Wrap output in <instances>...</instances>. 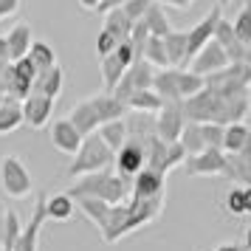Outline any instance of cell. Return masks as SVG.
Masks as SVG:
<instances>
[{"label": "cell", "mask_w": 251, "mask_h": 251, "mask_svg": "<svg viewBox=\"0 0 251 251\" xmlns=\"http://www.w3.org/2000/svg\"><path fill=\"white\" fill-rule=\"evenodd\" d=\"M183 127H186V116H183L181 102L164 104L158 113H155V136H158L164 144H178Z\"/></svg>", "instance_id": "obj_8"}, {"label": "cell", "mask_w": 251, "mask_h": 251, "mask_svg": "<svg viewBox=\"0 0 251 251\" xmlns=\"http://www.w3.org/2000/svg\"><path fill=\"white\" fill-rule=\"evenodd\" d=\"M212 251H243L240 246H234V243H220V246H215Z\"/></svg>", "instance_id": "obj_45"}, {"label": "cell", "mask_w": 251, "mask_h": 251, "mask_svg": "<svg viewBox=\"0 0 251 251\" xmlns=\"http://www.w3.org/2000/svg\"><path fill=\"white\" fill-rule=\"evenodd\" d=\"M23 234V223L14 209H6V220H3V243H0V251H14L17 240Z\"/></svg>", "instance_id": "obj_32"}, {"label": "cell", "mask_w": 251, "mask_h": 251, "mask_svg": "<svg viewBox=\"0 0 251 251\" xmlns=\"http://www.w3.org/2000/svg\"><path fill=\"white\" fill-rule=\"evenodd\" d=\"M25 57H28V62L37 68V74H43V71H48V68L57 65V51H54V46L46 43V40H34Z\"/></svg>", "instance_id": "obj_27"}, {"label": "cell", "mask_w": 251, "mask_h": 251, "mask_svg": "<svg viewBox=\"0 0 251 251\" xmlns=\"http://www.w3.org/2000/svg\"><path fill=\"white\" fill-rule=\"evenodd\" d=\"M243 198H246V215H251V186H243Z\"/></svg>", "instance_id": "obj_46"}, {"label": "cell", "mask_w": 251, "mask_h": 251, "mask_svg": "<svg viewBox=\"0 0 251 251\" xmlns=\"http://www.w3.org/2000/svg\"><path fill=\"white\" fill-rule=\"evenodd\" d=\"M51 113H54V99H46L40 93H31L23 102V125L34 130H43L51 122Z\"/></svg>", "instance_id": "obj_17"}, {"label": "cell", "mask_w": 251, "mask_h": 251, "mask_svg": "<svg viewBox=\"0 0 251 251\" xmlns=\"http://www.w3.org/2000/svg\"><path fill=\"white\" fill-rule=\"evenodd\" d=\"M226 65H231V62H228V57H226V51L217 46L215 40H209V43H206V46L192 57V62H189L186 68L206 79V76H212V74H217V71H223Z\"/></svg>", "instance_id": "obj_10"}, {"label": "cell", "mask_w": 251, "mask_h": 251, "mask_svg": "<svg viewBox=\"0 0 251 251\" xmlns=\"http://www.w3.org/2000/svg\"><path fill=\"white\" fill-rule=\"evenodd\" d=\"M152 91L164 104L181 102L178 96V68H161L152 74Z\"/></svg>", "instance_id": "obj_20"}, {"label": "cell", "mask_w": 251, "mask_h": 251, "mask_svg": "<svg viewBox=\"0 0 251 251\" xmlns=\"http://www.w3.org/2000/svg\"><path fill=\"white\" fill-rule=\"evenodd\" d=\"M96 136L102 138L104 144H107V150H110V152L116 155V152H119V150L127 144V125H125V119L102 125L99 130H96Z\"/></svg>", "instance_id": "obj_28"}, {"label": "cell", "mask_w": 251, "mask_h": 251, "mask_svg": "<svg viewBox=\"0 0 251 251\" xmlns=\"http://www.w3.org/2000/svg\"><path fill=\"white\" fill-rule=\"evenodd\" d=\"M43 223H46V195L34 203L31 217L23 223V234L17 240L14 251H37L40 249V228H43Z\"/></svg>", "instance_id": "obj_15"}, {"label": "cell", "mask_w": 251, "mask_h": 251, "mask_svg": "<svg viewBox=\"0 0 251 251\" xmlns=\"http://www.w3.org/2000/svg\"><path fill=\"white\" fill-rule=\"evenodd\" d=\"M164 209V198H152V201H141V198H127L125 203H119L110 209L107 226L102 228L104 243H116V240L127 237L130 231L152 223Z\"/></svg>", "instance_id": "obj_1"}, {"label": "cell", "mask_w": 251, "mask_h": 251, "mask_svg": "<svg viewBox=\"0 0 251 251\" xmlns=\"http://www.w3.org/2000/svg\"><path fill=\"white\" fill-rule=\"evenodd\" d=\"M226 3H228V0H220V6H226Z\"/></svg>", "instance_id": "obj_52"}, {"label": "cell", "mask_w": 251, "mask_h": 251, "mask_svg": "<svg viewBox=\"0 0 251 251\" xmlns=\"http://www.w3.org/2000/svg\"><path fill=\"white\" fill-rule=\"evenodd\" d=\"M68 122L76 127V133H79L82 138L93 136V133L102 127V119H99V113H96V104H93L91 96H88V99H82V102H76L74 107H71Z\"/></svg>", "instance_id": "obj_14"}, {"label": "cell", "mask_w": 251, "mask_h": 251, "mask_svg": "<svg viewBox=\"0 0 251 251\" xmlns=\"http://www.w3.org/2000/svg\"><path fill=\"white\" fill-rule=\"evenodd\" d=\"M223 201H226V212L228 215H237V217L246 215V198H243V189H240V186H231Z\"/></svg>", "instance_id": "obj_39"}, {"label": "cell", "mask_w": 251, "mask_h": 251, "mask_svg": "<svg viewBox=\"0 0 251 251\" xmlns=\"http://www.w3.org/2000/svg\"><path fill=\"white\" fill-rule=\"evenodd\" d=\"M34 43V31L28 23H14L12 31L6 34V51H9V62H17L28 54V48Z\"/></svg>", "instance_id": "obj_18"}, {"label": "cell", "mask_w": 251, "mask_h": 251, "mask_svg": "<svg viewBox=\"0 0 251 251\" xmlns=\"http://www.w3.org/2000/svg\"><path fill=\"white\" fill-rule=\"evenodd\" d=\"M249 116H251V110H249Z\"/></svg>", "instance_id": "obj_53"}, {"label": "cell", "mask_w": 251, "mask_h": 251, "mask_svg": "<svg viewBox=\"0 0 251 251\" xmlns=\"http://www.w3.org/2000/svg\"><path fill=\"white\" fill-rule=\"evenodd\" d=\"M141 59L150 62L155 71L170 68V59H167V48H164V40L161 37H150L144 43V51H141Z\"/></svg>", "instance_id": "obj_33"}, {"label": "cell", "mask_w": 251, "mask_h": 251, "mask_svg": "<svg viewBox=\"0 0 251 251\" xmlns=\"http://www.w3.org/2000/svg\"><path fill=\"white\" fill-rule=\"evenodd\" d=\"M249 110H251V88H249Z\"/></svg>", "instance_id": "obj_51"}, {"label": "cell", "mask_w": 251, "mask_h": 251, "mask_svg": "<svg viewBox=\"0 0 251 251\" xmlns=\"http://www.w3.org/2000/svg\"><path fill=\"white\" fill-rule=\"evenodd\" d=\"M133 25H136V23H130V17H127L122 9H110V12H104V25H102V28L113 37L119 46H122V43H130Z\"/></svg>", "instance_id": "obj_21"}, {"label": "cell", "mask_w": 251, "mask_h": 251, "mask_svg": "<svg viewBox=\"0 0 251 251\" xmlns=\"http://www.w3.org/2000/svg\"><path fill=\"white\" fill-rule=\"evenodd\" d=\"M220 17H223V14H220V6H217V9H212L198 25H192V28L186 31V65H189L195 54L215 37V28H217V23H220Z\"/></svg>", "instance_id": "obj_12"}, {"label": "cell", "mask_w": 251, "mask_h": 251, "mask_svg": "<svg viewBox=\"0 0 251 251\" xmlns=\"http://www.w3.org/2000/svg\"><path fill=\"white\" fill-rule=\"evenodd\" d=\"M178 144L183 147L186 158H189V155H198V152H203L206 144H203V136H201V125H195V122H186V127H183L181 138H178Z\"/></svg>", "instance_id": "obj_35"}, {"label": "cell", "mask_w": 251, "mask_h": 251, "mask_svg": "<svg viewBox=\"0 0 251 251\" xmlns=\"http://www.w3.org/2000/svg\"><path fill=\"white\" fill-rule=\"evenodd\" d=\"M231 28H234V37H237L240 46H251V0H246L243 3V9L237 12V17H234V23H231Z\"/></svg>", "instance_id": "obj_36"}, {"label": "cell", "mask_w": 251, "mask_h": 251, "mask_svg": "<svg viewBox=\"0 0 251 251\" xmlns=\"http://www.w3.org/2000/svg\"><path fill=\"white\" fill-rule=\"evenodd\" d=\"M164 48H167V59H170V68L183 71L186 68V31H175L164 37Z\"/></svg>", "instance_id": "obj_25"}, {"label": "cell", "mask_w": 251, "mask_h": 251, "mask_svg": "<svg viewBox=\"0 0 251 251\" xmlns=\"http://www.w3.org/2000/svg\"><path fill=\"white\" fill-rule=\"evenodd\" d=\"M206 150H223V125H201Z\"/></svg>", "instance_id": "obj_38"}, {"label": "cell", "mask_w": 251, "mask_h": 251, "mask_svg": "<svg viewBox=\"0 0 251 251\" xmlns=\"http://www.w3.org/2000/svg\"><path fill=\"white\" fill-rule=\"evenodd\" d=\"M0 189L6 192V198H25L34 189L31 172L17 155H3L0 161Z\"/></svg>", "instance_id": "obj_4"}, {"label": "cell", "mask_w": 251, "mask_h": 251, "mask_svg": "<svg viewBox=\"0 0 251 251\" xmlns=\"http://www.w3.org/2000/svg\"><path fill=\"white\" fill-rule=\"evenodd\" d=\"M203 88H206V79H203V76L192 74L189 68L178 71V96H181V102H186V99L198 96Z\"/></svg>", "instance_id": "obj_34"}, {"label": "cell", "mask_w": 251, "mask_h": 251, "mask_svg": "<svg viewBox=\"0 0 251 251\" xmlns=\"http://www.w3.org/2000/svg\"><path fill=\"white\" fill-rule=\"evenodd\" d=\"M158 3H170V6H178V9H186L192 0H158Z\"/></svg>", "instance_id": "obj_47"}, {"label": "cell", "mask_w": 251, "mask_h": 251, "mask_svg": "<svg viewBox=\"0 0 251 251\" xmlns=\"http://www.w3.org/2000/svg\"><path fill=\"white\" fill-rule=\"evenodd\" d=\"M136 62V54H133V46L130 43H122L113 54H107L104 59H99V71H102V93H113L119 79L125 76V71Z\"/></svg>", "instance_id": "obj_6"}, {"label": "cell", "mask_w": 251, "mask_h": 251, "mask_svg": "<svg viewBox=\"0 0 251 251\" xmlns=\"http://www.w3.org/2000/svg\"><path fill=\"white\" fill-rule=\"evenodd\" d=\"M212 40H215L217 46L226 51V57H228V62H231V65L243 62L246 46H240V43H237V37H234V28H231V20H223V17H220V23H217L215 37H212Z\"/></svg>", "instance_id": "obj_19"}, {"label": "cell", "mask_w": 251, "mask_h": 251, "mask_svg": "<svg viewBox=\"0 0 251 251\" xmlns=\"http://www.w3.org/2000/svg\"><path fill=\"white\" fill-rule=\"evenodd\" d=\"M141 23L147 25L150 37H161V40H164V37L172 31L170 17H167V12L161 9V3H152V6H150V12L144 14V20H141Z\"/></svg>", "instance_id": "obj_30"}, {"label": "cell", "mask_w": 251, "mask_h": 251, "mask_svg": "<svg viewBox=\"0 0 251 251\" xmlns=\"http://www.w3.org/2000/svg\"><path fill=\"white\" fill-rule=\"evenodd\" d=\"M113 167V152L107 150L102 138L96 136H88L82 138L79 150H76V155L71 161L68 167V178H82V175H93V172H104Z\"/></svg>", "instance_id": "obj_3"}, {"label": "cell", "mask_w": 251, "mask_h": 251, "mask_svg": "<svg viewBox=\"0 0 251 251\" xmlns=\"http://www.w3.org/2000/svg\"><path fill=\"white\" fill-rule=\"evenodd\" d=\"M48 138H51L54 150H59L62 155H71V158L76 155V150L82 144V136L76 133V127L71 125L68 119H57L51 125V130H48Z\"/></svg>", "instance_id": "obj_16"}, {"label": "cell", "mask_w": 251, "mask_h": 251, "mask_svg": "<svg viewBox=\"0 0 251 251\" xmlns=\"http://www.w3.org/2000/svg\"><path fill=\"white\" fill-rule=\"evenodd\" d=\"M74 209H76V203H74V198L68 192H57V195H51V198H46L48 220H68L74 215Z\"/></svg>", "instance_id": "obj_29"}, {"label": "cell", "mask_w": 251, "mask_h": 251, "mask_svg": "<svg viewBox=\"0 0 251 251\" xmlns=\"http://www.w3.org/2000/svg\"><path fill=\"white\" fill-rule=\"evenodd\" d=\"M20 125H23V102L6 96L0 102V136H12Z\"/></svg>", "instance_id": "obj_23"}, {"label": "cell", "mask_w": 251, "mask_h": 251, "mask_svg": "<svg viewBox=\"0 0 251 251\" xmlns=\"http://www.w3.org/2000/svg\"><path fill=\"white\" fill-rule=\"evenodd\" d=\"M155 0H127L125 6H122V12L130 17V23H141L144 20V14L150 12V6H152Z\"/></svg>", "instance_id": "obj_37"}, {"label": "cell", "mask_w": 251, "mask_h": 251, "mask_svg": "<svg viewBox=\"0 0 251 251\" xmlns=\"http://www.w3.org/2000/svg\"><path fill=\"white\" fill-rule=\"evenodd\" d=\"M71 198H96V201H104L110 206L125 203L130 198V181L116 175L113 170L104 172H93V175H82L68 186Z\"/></svg>", "instance_id": "obj_2"}, {"label": "cell", "mask_w": 251, "mask_h": 251, "mask_svg": "<svg viewBox=\"0 0 251 251\" xmlns=\"http://www.w3.org/2000/svg\"><path fill=\"white\" fill-rule=\"evenodd\" d=\"M243 65H246V68L251 71V46L246 48V54H243Z\"/></svg>", "instance_id": "obj_49"}, {"label": "cell", "mask_w": 251, "mask_h": 251, "mask_svg": "<svg viewBox=\"0 0 251 251\" xmlns=\"http://www.w3.org/2000/svg\"><path fill=\"white\" fill-rule=\"evenodd\" d=\"M0 62H9V51H6V34H0Z\"/></svg>", "instance_id": "obj_44"}, {"label": "cell", "mask_w": 251, "mask_h": 251, "mask_svg": "<svg viewBox=\"0 0 251 251\" xmlns=\"http://www.w3.org/2000/svg\"><path fill=\"white\" fill-rule=\"evenodd\" d=\"M116 48H119V43H116L113 37L102 28V31H99V37H96V54H99V59H104L107 54H113Z\"/></svg>", "instance_id": "obj_40"}, {"label": "cell", "mask_w": 251, "mask_h": 251, "mask_svg": "<svg viewBox=\"0 0 251 251\" xmlns=\"http://www.w3.org/2000/svg\"><path fill=\"white\" fill-rule=\"evenodd\" d=\"M249 127L243 125H226L223 127V152L226 155H237L240 150H243V144H246V138H249Z\"/></svg>", "instance_id": "obj_31"}, {"label": "cell", "mask_w": 251, "mask_h": 251, "mask_svg": "<svg viewBox=\"0 0 251 251\" xmlns=\"http://www.w3.org/2000/svg\"><path fill=\"white\" fill-rule=\"evenodd\" d=\"M186 175H226L228 172V155L223 150H203L198 155H189L183 161Z\"/></svg>", "instance_id": "obj_9"}, {"label": "cell", "mask_w": 251, "mask_h": 251, "mask_svg": "<svg viewBox=\"0 0 251 251\" xmlns=\"http://www.w3.org/2000/svg\"><path fill=\"white\" fill-rule=\"evenodd\" d=\"M17 6H20V0H0V20L9 17V14H14Z\"/></svg>", "instance_id": "obj_42"}, {"label": "cell", "mask_w": 251, "mask_h": 251, "mask_svg": "<svg viewBox=\"0 0 251 251\" xmlns=\"http://www.w3.org/2000/svg\"><path fill=\"white\" fill-rule=\"evenodd\" d=\"M152 74H155V68H152L150 62H144V59H136V62H133V65L125 71V76L119 79L113 96H116L122 104H125L136 91H147V88H152Z\"/></svg>", "instance_id": "obj_7"}, {"label": "cell", "mask_w": 251, "mask_h": 251, "mask_svg": "<svg viewBox=\"0 0 251 251\" xmlns=\"http://www.w3.org/2000/svg\"><path fill=\"white\" fill-rule=\"evenodd\" d=\"M243 251H251V228H246V237H243V246H240Z\"/></svg>", "instance_id": "obj_48"}, {"label": "cell", "mask_w": 251, "mask_h": 251, "mask_svg": "<svg viewBox=\"0 0 251 251\" xmlns=\"http://www.w3.org/2000/svg\"><path fill=\"white\" fill-rule=\"evenodd\" d=\"M62 79H65L62 68L54 65V68L43 71V74L34 79V91L31 93H40V96H46V99H57L59 93H62Z\"/></svg>", "instance_id": "obj_24"}, {"label": "cell", "mask_w": 251, "mask_h": 251, "mask_svg": "<svg viewBox=\"0 0 251 251\" xmlns=\"http://www.w3.org/2000/svg\"><path fill=\"white\" fill-rule=\"evenodd\" d=\"M82 9H88V12H99V6H102V0H79Z\"/></svg>", "instance_id": "obj_43"}, {"label": "cell", "mask_w": 251, "mask_h": 251, "mask_svg": "<svg viewBox=\"0 0 251 251\" xmlns=\"http://www.w3.org/2000/svg\"><path fill=\"white\" fill-rule=\"evenodd\" d=\"M127 113H147V116H155L164 107V102H161L158 96H155V91L152 88H147V91H136L130 99L125 102Z\"/></svg>", "instance_id": "obj_26"}, {"label": "cell", "mask_w": 251, "mask_h": 251, "mask_svg": "<svg viewBox=\"0 0 251 251\" xmlns=\"http://www.w3.org/2000/svg\"><path fill=\"white\" fill-rule=\"evenodd\" d=\"M113 167H116V175H122L127 181H133L138 172L147 167V155H144V144L138 141H127L125 147L119 150L113 155Z\"/></svg>", "instance_id": "obj_11"}, {"label": "cell", "mask_w": 251, "mask_h": 251, "mask_svg": "<svg viewBox=\"0 0 251 251\" xmlns=\"http://www.w3.org/2000/svg\"><path fill=\"white\" fill-rule=\"evenodd\" d=\"M9 96V62H0V102Z\"/></svg>", "instance_id": "obj_41"}, {"label": "cell", "mask_w": 251, "mask_h": 251, "mask_svg": "<svg viewBox=\"0 0 251 251\" xmlns=\"http://www.w3.org/2000/svg\"><path fill=\"white\" fill-rule=\"evenodd\" d=\"M144 155H147V170H155L161 175L172 172L186 161V152H183L181 144H164L158 136L144 141Z\"/></svg>", "instance_id": "obj_5"}, {"label": "cell", "mask_w": 251, "mask_h": 251, "mask_svg": "<svg viewBox=\"0 0 251 251\" xmlns=\"http://www.w3.org/2000/svg\"><path fill=\"white\" fill-rule=\"evenodd\" d=\"M164 189H167V175H161L155 170H147V167L130 181V198H141V201L164 198Z\"/></svg>", "instance_id": "obj_13"}, {"label": "cell", "mask_w": 251, "mask_h": 251, "mask_svg": "<svg viewBox=\"0 0 251 251\" xmlns=\"http://www.w3.org/2000/svg\"><path fill=\"white\" fill-rule=\"evenodd\" d=\"M74 203H76V209H79L82 215L88 217L93 226L99 228V231L107 226V217H110V209H113L110 203L96 201V198H74Z\"/></svg>", "instance_id": "obj_22"}, {"label": "cell", "mask_w": 251, "mask_h": 251, "mask_svg": "<svg viewBox=\"0 0 251 251\" xmlns=\"http://www.w3.org/2000/svg\"><path fill=\"white\" fill-rule=\"evenodd\" d=\"M3 220H6V206H0V243H3Z\"/></svg>", "instance_id": "obj_50"}]
</instances>
